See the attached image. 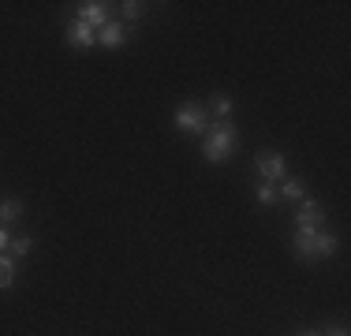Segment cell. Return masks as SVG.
<instances>
[{
  "label": "cell",
  "instance_id": "obj_1",
  "mask_svg": "<svg viewBox=\"0 0 351 336\" xmlns=\"http://www.w3.org/2000/svg\"><path fill=\"white\" fill-rule=\"evenodd\" d=\"M337 247L340 239L322 228H295V235H291V254L299 262H325V258L337 254Z\"/></svg>",
  "mask_w": 351,
  "mask_h": 336
},
{
  "label": "cell",
  "instance_id": "obj_2",
  "mask_svg": "<svg viewBox=\"0 0 351 336\" xmlns=\"http://www.w3.org/2000/svg\"><path fill=\"white\" fill-rule=\"evenodd\" d=\"M236 142H239V131H236V123H232V120L210 123V131H206V139H202L206 161H210V165H224V161H228V154L236 149Z\"/></svg>",
  "mask_w": 351,
  "mask_h": 336
},
{
  "label": "cell",
  "instance_id": "obj_3",
  "mask_svg": "<svg viewBox=\"0 0 351 336\" xmlns=\"http://www.w3.org/2000/svg\"><path fill=\"white\" fill-rule=\"evenodd\" d=\"M172 123L183 134H206L210 131V108H206L202 101H183V105L172 112Z\"/></svg>",
  "mask_w": 351,
  "mask_h": 336
},
{
  "label": "cell",
  "instance_id": "obj_4",
  "mask_svg": "<svg viewBox=\"0 0 351 336\" xmlns=\"http://www.w3.org/2000/svg\"><path fill=\"white\" fill-rule=\"evenodd\" d=\"M254 172H258V180H262V183H280L284 176H288V161H284L280 149H258Z\"/></svg>",
  "mask_w": 351,
  "mask_h": 336
},
{
  "label": "cell",
  "instance_id": "obj_5",
  "mask_svg": "<svg viewBox=\"0 0 351 336\" xmlns=\"http://www.w3.org/2000/svg\"><path fill=\"white\" fill-rule=\"evenodd\" d=\"M75 19H82L86 27L101 30L105 23H112V4H105V0H82L79 12H75Z\"/></svg>",
  "mask_w": 351,
  "mask_h": 336
},
{
  "label": "cell",
  "instance_id": "obj_6",
  "mask_svg": "<svg viewBox=\"0 0 351 336\" xmlns=\"http://www.w3.org/2000/svg\"><path fill=\"white\" fill-rule=\"evenodd\" d=\"M64 38H68L71 49H94V45H97V30L86 27L82 19H71L68 30H64Z\"/></svg>",
  "mask_w": 351,
  "mask_h": 336
},
{
  "label": "cell",
  "instance_id": "obj_7",
  "mask_svg": "<svg viewBox=\"0 0 351 336\" xmlns=\"http://www.w3.org/2000/svg\"><path fill=\"white\" fill-rule=\"evenodd\" d=\"M97 45L101 49H108V53H116V49H123L128 45V27H123V23H105L101 30H97Z\"/></svg>",
  "mask_w": 351,
  "mask_h": 336
},
{
  "label": "cell",
  "instance_id": "obj_8",
  "mask_svg": "<svg viewBox=\"0 0 351 336\" xmlns=\"http://www.w3.org/2000/svg\"><path fill=\"white\" fill-rule=\"evenodd\" d=\"M291 224H295V228H317V224H322V202L303 198L295 209V217H291Z\"/></svg>",
  "mask_w": 351,
  "mask_h": 336
},
{
  "label": "cell",
  "instance_id": "obj_9",
  "mask_svg": "<svg viewBox=\"0 0 351 336\" xmlns=\"http://www.w3.org/2000/svg\"><path fill=\"white\" fill-rule=\"evenodd\" d=\"M277 195H280L284 202H295V206H299V202L306 198V183L299 180V176H284L280 187H277Z\"/></svg>",
  "mask_w": 351,
  "mask_h": 336
},
{
  "label": "cell",
  "instance_id": "obj_10",
  "mask_svg": "<svg viewBox=\"0 0 351 336\" xmlns=\"http://www.w3.org/2000/svg\"><path fill=\"white\" fill-rule=\"evenodd\" d=\"M34 247H38V239L34 235H12V247H8V254L19 262V258H27V254H34Z\"/></svg>",
  "mask_w": 351,
  "mask_h": 336
},
{
  "label": "cell",
  "instance_id": "obj_11",
  "mask_svg": "<svg viewBox=\"0 0 351 336\" xmlns=\"http://www.w3.org/2000/svg\"><path fill=\"white\" fill-rule=\"evenodd\" d=\"M15 269H19V262L4 250V254H0V291H8L15 284Z\"/></svg>",
  "mask_w": 351,
  "mask_h": 336
},
{
  "label": "cell",
  "instance_id": "obj_12",
  "mask_svg": "<svg viewBox=\"0 0 351 336\" xmlns=\"http://www.w3.org/2000/svg\"><path fill=\"white\" fill-rule=\"evenodd\" d=\"M23 217V202L19 198H4L0 202V224H12Z\"/></svg>",
  "mask_w": 351,
  "mask_h": 336
},
{
  "label": "cell",
  "instance_id": "obj_13",
  "mask_svg": "<svg viewBox=\"0 0 351 336\" xmlns=\"http://www.w3.org/2000/svg\"><path fill=\"white\" fill-rule=\"evenodd\" d=\"M254 198H258V206H273V202L280 198V195H277V183H258Z\"/></svg>",
  "mask_w": 351,
  "mask_h": 336
},
{
  "label": "cell",
  "instance_id": "obj_14",
  "mask_svg": "<svg viewBox=\"0 0 351 336\" xmlns=\"http://www.w3.org/2000/svg\"><path fill=\"white\" fill-rule=\"evenodd\" d=\"M142 8H146V4H138V0H123V4H120L123 23H138L142 19Z\"/></svg>",
  "mask_w": 351,
  "mask_h": 336
},
{
  "label": "cell",
  "instance_id": "obj_15",
  "mask_svg": "<svg viewBox=\"0 0 351 336\" xmlns=\"http://www.w3.org/2000/svg\"><path fill=\"white\" fill-rule=\"evenodd\" d=\"M232 108H236V105H232V97H224V94H217V97H213V112H217V120H228Z\"/></svg>",
  "mask_w": 351,
  "mask_h": 336
},
{
  "label": "cell",
  "instance_id": "obj_16",
  "mask_svg": "<svg viewBox=\"0 0 351 336\" xmlns=\"http://www.w3.org/2000/svg\"><path fill=\"white\" fill-rule=\"evenodd\" d=\"M12 247V232H8V224H0V254Z\"/></svg>",
  "mask_w": 351,
  "mask_h": 336
},
{
  "label": "cell",
  "instance_id": "obj_17",
  "mask_svg": "<svg viewBox=\"0 0 351 336\" xmlns=\"http://www.w3.org/2000/svg\"><path fill=\"white\" fill-rule=\"evenodd\" d=\"M322 336H348V325H329Z\"/></svg>",
  "mask_w": 351,
  "mask_h": 336
},
{
  "label": "cell",
  "instance_id": "obj_18",
  "mask_svg": "<svg viewBox=\"0 0 351 336\" xmlns=\"http://www.w3.org/2000/svg\"><path fill=\"white\" fill-rule=\"evenodd\" d=\"M299 336H322V329H306V333H299Z\"/></svg>",
  "mask_w": 351,
  "mask_h": 336
}]
</instances>
